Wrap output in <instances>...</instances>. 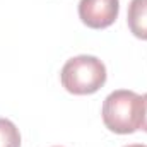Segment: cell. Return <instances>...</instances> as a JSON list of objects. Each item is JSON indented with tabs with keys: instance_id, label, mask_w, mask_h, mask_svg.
Listing matches in <instances>:
<instances>
[{
	"instance_id": "1",
	"label": "cell",
	"mask_w": 147,
	"mask_h": 147,
	"mask_svg": "<svg viewBox=\"0 0 147 147\" xmlns=\"http://www.w3.org/2000/svg\"><path fill=\"white\" fill-rule=\"evenodd\" d=\"M142 108V96L128 89H118L105 99L101 115L108 130L120 135H127L140 128Z\"/></svg>"
},
{
	"instance_id": "2",
	"label": "cell",
	"mask_w": 147,
	"mask_h": 147,
	"mask_svg": "<svg viewBox=\"0 0 147 147\" xmlns=\"http://www.w3.org/2000/svg\"><path fill=\"white\" fill-rule=\"evenodd\" d=\"M62 86L77 96H86L99 91L106 82L105 63L92 55H79L67 60L62 74Z\"/></svg>"
},
{
	"instance_id": "3",
	"label": "cell",
	"mask_w": 147,
	"mask_h": 147,
	"mask_svg": "<svg viewBox=\"0 0 147 147\" xmlns=\"http://www.w3.org/2000/svg\"><path fill=\"white\" fill-rule=\"evenodd\" d=\"M120 12V0H80L79 17L91 29L111 26Z\"/></svg>"
},
{
	"instance_id": "4",
	"label": "cell",
	"mask_w": 147,
	"mask_h": 147,
	"mask_svg": "<svg viewBox=\"0 0 147 147\" xmlns=\"http://www.w3.org/2000/svg\"><path fill=\"white\" fill-rule=\"evenodd\" d=\"M127 22L132 34L147 41V0H132L128 5Z\"/></svg>"
},
{
	"instance_id": "5",
	"label": "cell",
	"mask_w": 147,
	"mask_h": 147,
	"mask_svg": "<svg viewBox=\"0 0 147 147\" xmlns=\"http://www.w3.org/2000/svg\"><path fill=\"white\" fill-rule=\"evenodd\" d=\"M0 147H21V134L7 118H0Z\"/></svg>"
},
{
	"instance_id": "6",
	"label": "cell",
	"mask_w": 147,
	"mask_h": 147,
	"mask_svg": "<svg viewBox=\"0 0 147 147\" xmlns=\"http://www.w3.org/2000/svg\"><path fill=\"white\" fill-rule=\"evenodd\" d=\"M142 103H144V108H142V123H140V128L147 132V94L142 96Z\"/></svg>"
},
{
	"instance_id": "7",
	"label": "cell",
	"mask_w": 147,
	"mask_h": 147,
	"mask_svg": "<svg viewBox=\"0 0 147 147\" xmlns=\"http://www.w3.org/2000/svg\"><path fill=\"white\" fill-rule=\"evenodd\" d=\"M125 147H147L144 144H132V146H125Z\"/></svg>"
}]
</instances>
